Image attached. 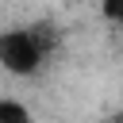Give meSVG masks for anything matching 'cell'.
Wrapping results in <instances>:
<instances>
[{
    "label": "cell",
    "mask_w": 123,
    "mask_h": 123,
    "mask_svg": "<svg viewBox=\"0 0 123 123\" xmlns=\"http://www.w3.org/2000/svg\"><path fill=\"white\" fill-rule=\"evenodd\" d=\"M58 46V35L50 23H15L0 31V69L15 81L38 77Z\"/></svg>",
    "instance_id": "obj_1"
},
{
    "label": "cell",
    "mask_w": 123,
    "mask_h": 123,
    "mask_svg": "<svg viewBox=\"0 0 123 123\" xmlns=\"http://www.w3.org/2000/svg\"><path fill=\"white\" fill-rule=\"evenodd\" d=\"M0 123H35V111H31L23 100L0 92Z\"/></svg>",
    "instance_id": "obj_2"
},
{
    "label": "cell",
    "mask_w": 123,
    "mask_h": 123,
    "mask_svg": "<svg viewBox=\"0 0 123 123\" xmlns=\"http://www.w3.org/2000/svg\"><path fill=\"white\" fill-rule=\"evenodd\" d=\"M108 123H123V111H115V115H108Z\"/></svg>",
    "instance_id": "obj_3"
},
{
    "label": "cell",
    "mask_w": 123,
    "mask_h": 123,
    "mask_svg": "<svg viewBox=\"0 0 123 123\" xmlns=\"http://www.w3.org/2000/svg\"><path fill=\"white\" fill-rule=\"evenodd\" d=\"M100 123H108V119H100Z\"/></svg>",
    "instance_id": "obj_4"
}]
</instances>
